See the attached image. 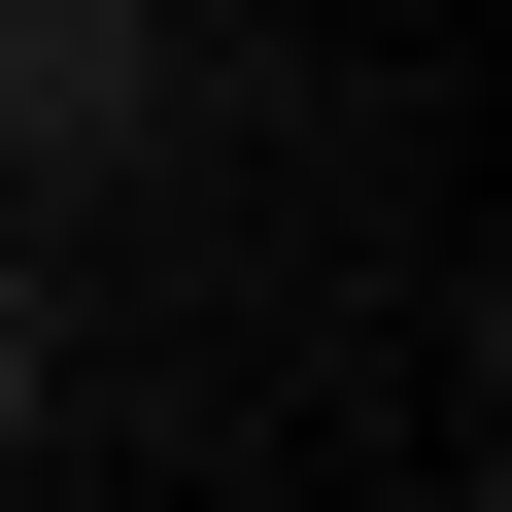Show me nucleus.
Instances as JSON below:
<instances>
[{
	"instance_id": "1",
	"label": "nucleus",
	"mask_w": 512,
	"mask_h": 512,
	"mask_svg": "<svg viewBox=\"0 0 512 512\" xmlns=\"http://www.w3.org/2000/svg\"><path fill=\"white\" fill-rule=\"evenodd\" d=\"M171 35H137V0H0V205H69V171H171Z\"/></svg>"
},
{
	"instance_id": "3",
	"label": "nucleus",
	"mask_w": 512,
	"mask_h": 512,
	"mask_svg": "<svg viewBox=\"0 0 512 512\" xmlns=\"http://www.w3.org/2000/svg\"><path fill=\"white\" fill-rule=\"evenodd\" d=\"M0 308H35V205H0Z\"/></svg>"
},
{
	"instance_id": "2",
	"label": "nucleus",
	"mask_w": 512,
	"mask_h": 512,
	"mask_svg": "<svg viewBox=\"0 0 512 512\" xmlns=\"http://www.w3.org/2000/svg\"><path fill=\"white\" fill-rule=\"evenodd\" d=\"M35 410H69V308H0V444H35Z\"/></svg>"
}]
</instances>
